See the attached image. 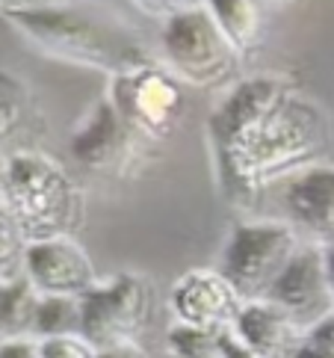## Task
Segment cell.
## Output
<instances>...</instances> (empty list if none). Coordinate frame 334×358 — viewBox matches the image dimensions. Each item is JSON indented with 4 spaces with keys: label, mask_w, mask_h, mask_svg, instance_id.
Returning <instances> with one entry per match:
<instances>
[{
    "label": "cell",
    "mask_w": 334,
    "mask_h": 358,
    "mask_svg": "<svg viewBox=\"0 0 334 358\" xmlns=\"http://www.w3.org/2000/svg\"><path fill=\"white\" fill-rule=\"evenodd\" d=\"M331 148V119L314 98L293 95L237 163L216 172L231 204L249 208L261 189L319 166Z\"/></svg>",
    "instance_id": "6da1fadb"
},
{
    "label": "cell",
    "mask_w": 334,
    "mask_h": 358,
    "mask_svg": "<svg viewBox=\"0 0 334 358\" xmlns=\"http://www.w3.org/2000/svg\"><path fill=\"white\" fill-rule=\"evenodd\" d=\"M3 18L45 57L101 71L107 78L154 62L148 45L131 27L80 3L3 12Z\"/></svg>",
    "instance_id": "7a4b0ae2"
},
{
    "label": "cell",
    "mask_w": 334,
    "mask_h": 358,
    "mask_svg": "<svg viewBox=\"0 0 334 358\" xmlns=\"http://www.w3.org/2000/svg\"><path fill=\"white\" fill-rule=\"evenodd\" d=\"M3 208L27 243L74 237L83 222V196L62 166L38 151L6 157Z\"/></svg>",
    "instance_id": "3957f363"
},
{
    "label": "cell",
    "mask_w": 334,
    "mask_h": 358,
    "mask_svg": "<svg viewBox=\"0 0 334 358\" xmlns=\"http://www.w3.org/2000/svg\"><path fill=\"white\" fill-rule=\"evenodd\" d=\"M296 95V86L287 74H254L242 78L231 86L225 101L210 113L208 119V136L216 157V172L225 166L237 163L246 151L254 145L269 122H273L281 107Z\"/></svg>",
    "instance_id": "277c9868"
},
{
    "label": "cell",
    "mask_w": 334,
    "mask_h": 358,
    "mask_svg": "<svg viewBox=\"0 0 334 358\" xmlns=\"http://www.w3.org/2000/svg\"><path fill=\"white\" fill-rule=\"evenodd\" d=\"M299 234L290 222H237L219 255V270L242 302H261L299 252Z\"/></svg>",
    "instance_id": "5b68a950"
},
{
    "label": "cell",
    "mask_w": 334,
    "mask_h": 358,
    "mask_svg": "<svg viewBox=\"0 0 334 358\" xmlns=\"http://www.w3.org/2000/svg\"><path fill=\"white\" fill-rule=\"evenodd\" d=\"M163 66L184 86L216 89L237 80L242 57L216 27L213 15L204 6L187 9L181 15L163 21L160 36Z\"/></svg>",
    "instance_id": "8992f818"
},
{
    "label": "cell",
    "mask_w": 334,
    "mask_h": 358,
    "mask_svg": "<svg viewBox=\"0 0 334 358\" xmlns=\"http://www.w3.org/2000/svg\"><path fill=\"white\" fill-rule=\"evenodd\" d=\"M154 308H157V293L148 275H110L80 299V335L95 350L139 343L154 320Z\"/></svg>",
    "instance_id": "52a82bcc"
},
{
    "label": "cell",
    "mask_w": 334,
    "mask_h": 358,
    "mask_svg": "<svg viewBox=\"0 0 334 358\" xmlns=\"http://www.w3.org/2000/svg\"><path fill=\"white\" fill-rule=\"evenodd\" d=\"M107 98L124 124L145 143L169 139L187 110L184 83L157 59L110 78Z\"/></svg>",
    "instance_id": "ba28073f"
},
{
    "label": "cell",
    "mask_w": 334,
    "mask_h": 358,
    "mask_svg": "<svg viewBox=\"0 0 334 358\" xmlns=\"http://www.w3.org/2000/svg\"><path fill=\"white\" fill-rule=\"evenodd\" d=\"M145 145V139H139L115 113L110 98L95 101L86 116L77 122L74 134L68 136L71 157L86 172L107 178H124L136 172L139 163H143Z\"/></svg>",
    "instance_id": "9c48e42d"
},
{
    "label": "cell",
    "mask_w": 334,
    "mask_h": 358,
    "mask_svg": "<svg viewBox=\"0 0 334 358\" xmlns=\"http://www.w3.org/2000/svg\"><path fill=\"white\" fill-rule=\"evenodd\" d=\"M266 299L278 305L281 311L290 314L305 329H311L314 323L334 314V293H331V281L326 270L323 246L302 243Z\"/></svg>",
    "instance_id": "30bf717a"
},
{
    "label": "cell",
    "mask_w": 334,
    "mask_h": 358,
    "mask_svg": "<svg viewBox=\"0 0 334 358\" xmlns=\"http://www.w3.org/2000/svg\"><path fill=\"white\" fill-rule=\"evenodd\" d=\"M21 273L42 296L83 299L98 285L95 264L74 237L27 243Z\"/></svg>",
    "instance_id": "8fae6325"
},
{
    "label": "cell",
    "mask_w": 334,
    "mask_h": 358,
    "mask_svg": "<svg viewBox=\"0 0 334 358\" xmlns=\"http://www.w3.org/2000/svg\"><path fill=\"white\" fill-rule=\"evenodd\" d=\"M169 308L175 323L201 329V331H228L234 329L242 299L228 285V278L213 266L189 270L172 285Z\"/></svg>",
    "instance_id": "7c38bea8"
},
{
    "label": "cell",
    "mask_w": 334,
    "mask_h": 358,
    "mask_svg": "<svg viewBox=\"0 0 334 358\" xmlns=\"http://www.w3.org/2000/svg\"><path fill=\"white\" fill-rule=\"evenodd\" d=\"M290 225L317 246H334V166H311L284 181L281 193Z\"/></svg>",
    "instance_id": "4fadbf2b"
},
{
    "label": "cell",
    "mask_w": 334,
    "mask_h": 358,
    "mask_svg": "<svg viewBox=\"0 0 334 358\" xmlns=\"http://www.w3.org/2000/svg\"><path fill=\"white\" fill-rule=\"evenodd\" d=\"M231 331L252 352H258L263 358H296L305 338V326H299L290 314H284L269 299L242 302L237 323Z\"/></svg>",
    "instance_id": "5bb4252c"
},
{
    "label": "cell",
    "mask_w": 334,
    "mask_h": 358,
    "mask_svg": "<svg viewBox=\"0 0 334 358\" xmlns=\"http://www.w3.org/2000/svg\"><path fill=\"white\" fill-rule=\"evenodd\" d=\"M216 27L246 59L254 57L269 39V0H204Z\"/></svg>",
    "instance_id": "9a60e30c"
},
{
    "label": "cell",
    "mask_w": 334,
    "mask_h": 358,
    "mask_svg": "<svg viewBox=\"0 0 334 358\" xmlns=\"http://www.w3.org/2000/svg\"><path fill=\"white\" fill-rule=\"evenodd\" d=\"M38 299L42 293L24 278V273L3 281L0 287V341H33Z\"/></svg>",
    "instance_id": "2e32d148"
},
{
    "label": "cell",
    "mask_w": 334,
    "mask_h": 358,
    "mask_svg": "<svg viewBox=\"0 0 334 358\" xmlns=\"http://www.w3.org/2000/svg\"><path fill=\"white\" fill-rule=\"evenodd\" d=\"M80 299L74 296H42L36 308L33 341L80 335Z\"/></svg>",
    "instance_id": "e0dca14e"
},
{
    "label": "cell",
    "mask_w": 334,
    "mask_h": 358,
    "mask_svg": "<svg viewBox=\"0 0 334 358\" xmlns=\"http://www.w3.org/2000/svg\"><path fill=\"white\" fill-rule=\"evenodd\" d=\"M27 113V86L15 74L0 71V143L21 127Z\"/></svg>",
    "instance_id": "ac0fdd59"
},
{
    "label": "cell",
    "mask_w": 334,
    "mask_h": 358,
    "mask_svg": "<svg viewBox=\"0 0 334 358\" xmlns=\"http://www.w3.org/2000/svg\"><path fill=\"white\" fill-rule=\"evenodd\" d=\"M27 240L21 237L15 220L6 208H0V278H15V270L24 264Z\"/></svg>",
    "instance_id": "d6986e66"
},
{
    "label": "cell",
    "mask_w": 334,
    "mask_h": 358,
    "mask_svg": "<svg viewBox=\"0 0 334 358\" xmlns=\"http://www.w3.org/2000/svg\"><path fill=\"white\" fill-rule=\"evenodd\" d=\"M296 358H334V314L305 329Z\"/></svg>",
    "instance_id": "ffe728a7"
},
{
    "label": "cell",
    "mask_w": 334,
    "mask_h": 358,
    "mask_svg": "<svg viewBox=\"0 0 334 358\" xmlns=\"http://www.w3.org/2000/svg\"><path fill=\"white\" fill-rule=\"evenodd\" d=\"M36 350H38V358H98V350L83 335L36 341Z\"/></svg>",
    "instance_id": "44dd1931"
},
{
    "label": "cell",
    "mask_w": 334,
    "mask_h": 358,
    "mask_svg": "<svg viewBox=\"0 0 334 358\" xmlns=\"http://www.w3.org/2000/svg\"><path fill=\"white\" fill-rule=\"evenodd\" d=\"M131 3L145 12L148 18H160V21H169L172 15H181L187 9H196L204 6V0H131Z\"/></svg>",
    "instance_id": "7402d4cb"
},
{
    "label": "cell",
    "mask_w": 334,
    "mask_h": 358,
    "mask_svg": "<svg viewBox=\"0 0 334 358\" xmlns=\"http://www.w3.org/2000/svg\"><path fill=\"white\" fill-rule=\"evenodd\" d=\"M219 358H263L258 352H252L246 343L237 341L234 331H219Z\"/></svg>",
    "instance_id": "603a6c76"
},
{
    "label": "cell",
    "mask_w": 334,
    "mask_h": 358,
    "mask_svg": "<svg viewBox=\"0 0 334 358\" xmlns=\"http://www.w3.org/2000/svg\"><path fill=\"white\" fill-rule=\"evenodd\" d=\"M71 3H80V0H0V12H30V9H54Z\"/></svg>",
    "instance_id": "cb8c5ba5"
},
{
    "label": "cell",
    "mask_w": 334,
    "mask_h": 358,
    "mask_svg": "<svg viewBox=\"0 0 334 358\" xmlns=\"http://www.w3.org/2000/svg\"><path fill=\"white\" fill-rule=\"evenodd\" d=\"M0 358H38L36 341H3L0 343Z\"/></svg>",
    "instance_id": "d4e9b609"
},
{
    "label": "cell",
    "mask_w": 334,
    "mask_h": 358,
    "mask_svg": "<svg viewBox=\"0 0 334 358\" xmlns=\"http://www.w3.org/2000/svg\"><path fill=\"white\" fill-rule=\"evenodd\" d=\"M98 358H148L143 343H119V347L98 350Z\"/></svg>",
    "instance_id": "484cf974"
},
{
    "label": "cell",
    "mask_w": 334,
    "mask_h": 358,
    "mask_svg": "<svg viewBox=\"0 0 334 358\" xmlns=\"http://www.w3.org/2000/svg\"><path fill=\"white\" fill-rule=\"evenodd\" d=\"M326 255V270H328V281H331V293H334V246H323Z\"/></svg>",
    "instance_id": "4316f807"
},
{
    "label": "cell",
    "mask_w": 334,
    "mask_h": 358,
    "mask_svg": "<svg viewBox=\"0 0 334 358\" xmlns=\"http://www.w3.org/2000/svg\"><path fill=\"white\" fill-rule=\"evenodd\" d=\"M3 196H6V157H0V208H3Z\"/></svg>",
    "instance_id": "83f0119b"
},
{
    "label": "cell",
    "mask_w": 334,
    "mask_h": 358,
    "mask_svg": "<svg viewBox=\"0 0 334 358\" xmlns=\"http://www.w3.org/2000/svg\"><path fill=\"white\" fill-rule=\"evenodd\" d=\"M281 3H299V0H281Z\"/></svg>",
    "instance_id": "f1b7e54d"
},
{
    "label": "cell",
    "mask_w": 334,
    "mask_h": 358,
    "mask_svg": "<svg viewBox=\"0 0 334 358\" xmlns=\"http://www.w3.org/2000/svg\"><path fill=\"white\" fill-rule=\"evenodd\" d=\"M3 281H6V278H0V287H3Z\"/></svg>",
    "instance_id": "f546056e"
},
{
    "label": "cell",
    "mask_w": 334,
    "mask_h": 358,
    "mask_svg": "<svg viewBox=\"0 0 334 358\" xmlns=\"http://www.w3.org/2000/svg\"><path fill=\"white\" fill-rule=\"evenodd\" d=\"M0 343H3V341H0Z\"/></svg>",
    "instance_id": "4dcf8cb0"
}]
</instances>
